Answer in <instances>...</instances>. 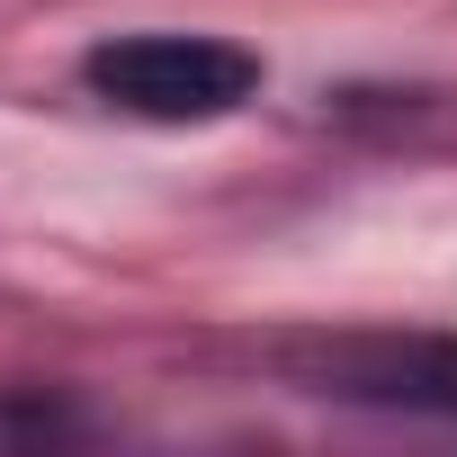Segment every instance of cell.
Returning a JSON list of instances; mask_svg holds the SVG:
<instances>
[{"label": "cell", "mask_w": 457, "mask_h": 457, "mask_svg": "<svg viewBox=\"0 0 457 457\" xmlns=\"http://www.w3.org/2000/svg\"><path fill=\"white\" fill-rule=\"evenodd\" d=\"M314 395L457 421V341H341L314 359Z\"/></svg>", "instance_id": "7a4b0ae2"}, {"label": "cell", "mask_w": 457, "mask_h": 457, "mask_svg": "<svg viewBox=\"0 0 457 457\" xmlns=\"http://www.w3.org/2000/svg\"><path fill=\"white\" fill-rule=\"evenodd\" d=\"M81 90L117 117L144 126H215L261 99V54L234 37H188V28H144L108 37L81 54Z\"/></svg>", "instance_id": "6da1fadb"}]
</instances>
